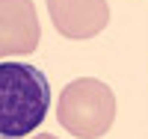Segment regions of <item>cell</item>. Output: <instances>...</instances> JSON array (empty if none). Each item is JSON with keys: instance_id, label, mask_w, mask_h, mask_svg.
Masks as SVG:
<instances>
[{"instance_id": "6da1fadb", "label": "cell", "mask_w": 148, "mask_h": 139, "mask_svg": "<svg viewBox=\"0 0 148 139\" xmlns=\"http://www.w3.org/2000/svg\"><path fill=\"white\" fill-rule=\"evenodd\" d=\"M51 86L30 62H0V139L30 136L47 116Z\"/></svg>"}, {"instance_id": "7a4b0ae2", "label": "cell", "mask_w": 148, "mask_h": 139, "mask_svg": "<svg viewBox=\"0 0 148 139\" xmlns=\"http://www.w3.org/2000/svg\"><path fill=\"white\" fill-rule=\"evenodd\" d=\"M56 118L77 139H101L116 121V95L98 77H77L59 92Z\"/></svg>"}, {"instance_id": "3957f363", "label": "cell", "mask_w": 148, "mask_h": 139, "mask_svg": "<svg viewBox=\"0 0 148 139\" xmlns=\"http://www.w3.org/2000/svg\"><path fill=\"white\" fill-rule=\"evenodd\" d=\"M42 27L33 0H0V59L33 53Z\"/></svg>"}, {"instance_id": "277c9868", "label": "cell", "mask_w": 148, "mask_h": 139, "mask_svg": "<svg viewBox=\"0 0 148 139\" xmlns=\"http://www.w3.org/2000/svg\"><path fill=\"white\" fill-rule=\"evenodd\" d=\"M47 15L65 39H95L110 24L107 0H47Z\"/></svg>"}, {"instance_id": "5b68a950", "label": "cell", "mask_w": 148, "mask_h": 139, "mask_svg": "<svg viewBox=\"0 0 148 139\" xmlns=\"http://www.w3.org/2000/svg\"><path fill=\"white\" fill-rule=\"evenodd\" d=\"M33 139H56V136H53V133H36Z\"/></svg>"}]
</instances>
